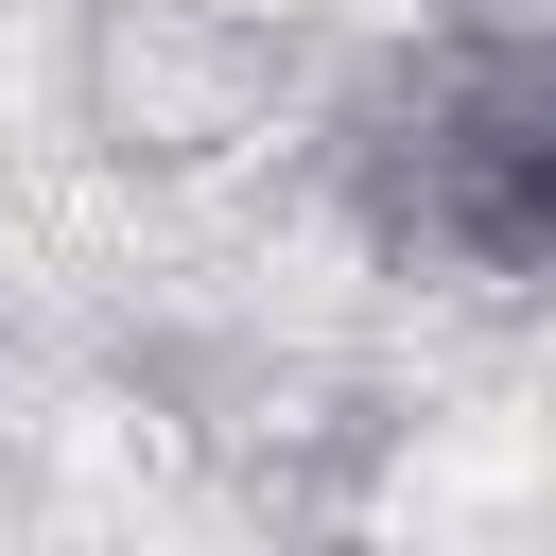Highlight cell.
I'll return each mask as SVG.
<instances>
[{"mask_svg":"<svg viewBox=\"0 0 556 556\" xmlns=\"http://www.w3.org/2000/svg\"><path fill=\"white\" fill-rule=\"evenodd\" d=\"M295 104V35L278 0H70V139L139 191H191L226 156H261Z\"/></svg>","mask_w":556,"mask_h":556,"instance_id":"cell-2","label":"cell"},{"mask_svg":"<svg viewBox=\"0 0 556 556\" xmlns=\"http://www.w3.org/2000/svg\"><path fill=\"white\" fill-rule=\"evenodd\" d=\"M330 191L400 278L556 261V17H434L330 104Z\"/></svg>","mask_w":556,"mask_h":556,"instance_id":"cell-1","label":"cell"},{"mask_svg":"<svg viewBox=\"0 0 556 556\" xmlns=\"http://www.w3.org/2000/svg\"><path fill=\"white\" fill-rule=\"evenodd\" d=\"M191 434L208 469L243 486V521L278 556H348L365 539V486L400 469V417L365 365H313V348H208L191 365Z\"/></svg>","mask_w":556,"mask_h":556,"instance_id":"cell-3","label":"cell"}]
</instances>
